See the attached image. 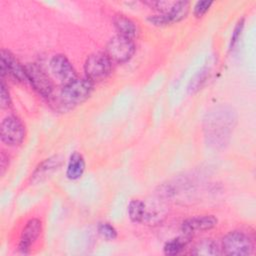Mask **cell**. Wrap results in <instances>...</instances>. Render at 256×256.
Wrapping results in <instances>:
<instances>
[{
  "label": "cell",
  "instance_id": "obj_1",
  "mask_svg": "<svg viewBox=\"0 0 256 256\" xmlns=\"http://www.w3.org/2000/svg\"><path fill=\"white\" fill-rule=\"evenodd\" d=\"M236 120V111L231 106L219 105L213 108L204 119L207 142L215 147H223L227 144Z\"/></svg>",
  "mask_w": 256,
  "mask_h": 256
},
{
  "label": "cell",
  "instance_id": "obj_2",
  "mask_svg": "<svg viewBox=\"0 0 256 256\" xmlns=\"http://www.w3.org/2000/svg\"><path fill=\"white\" fill-rule=\"evenodd\" d=\"M94 83L87 77L77 78L71 83L62 86L59 93V102L63 108L71 109L85 102L92 94Z\"/></svg>",
  "mask_w": 256,
  "mask_h": 256
},
{
  "label": "cell",
  "instance_id": "obj_3",
  "mask_svg": "<svg viewBox=\"0 0 256 256\" xmlns=\"http://www.w3.org/2000/svg\"><path fill=\"white\" fill-rule=\"evenodd\" d=\"M221 253L225 255L246 256L254 251L253 240L242 231H231L221 240Z\"/></svg>",
  "mask_w": 256,
  "mask_h": 256
},
{
  "label": "cell",
  "instance_id": "obj_4",
  "mask_svg": "<svg viewBox=\"0 0 256 256\" xmlns=\"http://www.w3.org/2000/svg\"><path fill=\"white\" fill-rule=\"evenodd\" d=\"M113 63L105 52L90 54L84 63L85 77L93 83L106 79L112 72Z\"/></svg>",
  "mask_w": 256,
  "mask_h": 256
},
{
  "label": "cell",
  "instance_id": "obj_5",
  "mask_svg": "<svg viewBox=\"0 0 256 256\" xmlns=\"http://www.w3.org/2000/svg\"><path fill=\"white\" fill-rule=\"evenodd\" d=\"M136 46L134 40L116 35L112 37L106 44L105 53L112 63L123 64L128 62L134 55Z\"/></svg>",
  "mask_w": 256,
  "mask_h": 256
},
{
  "label": "cell",
  "instance_id": "obj_6",
  "mask_svg": "<svg viewBox=\"0 0 256 256\" xmlns=\"http://www.w3.org/2000/svg\"><path fill=\"white\" fill-rule=\"evenodd\" d=\"M26 136V129L24 123L15 115H8L5 117L0 125L1 141L7 146L20 145Z\"/></svg>",
  "mask_w": 256,
  "mask_h": 256
},
{
  "label": "cell",
  "instance_id": "obj_7",
  "mask_svg": "<svg viewBox=\"0 0 256 256\" xmlns=\"http://www.w3.org/2000/svg\"><path fill=\"white\" fill-rule=\"evenodd\" d=\"M49 66L53 77L62 86L67 85L78 78L74 66L64 54L54 55L49 62Z\"/></svg>",
  "mask_w": 256,
  "mask_h": 256
},
{
  "label": "cell",
  "instance_id": "obj_8",
  "mask_svg": "<svg viewBox=\"0 0 256 256\" xmlns=\"http://www.w3.org/2000/svg\"><path fill=\"white\" fill-rule=\"evenodd\" d=\"M29 83L31 86L44 98H51L54 90V85L45 71L35 63L26 65Z\"/></svg>",
  "mask_w": 256,
  "mask_h": 256
},
{
  "label": "cell",
  "instance_id": "obj_9",
  "mask_svg": "<svg viewBox=\"0 0 256 256\" xmlns=\"http://www.w3.org/2000/svg\"><path fill=\"white\" fill-rule=\"evenodd\" d=\"M10 75L19 82L28 83V74L26 66H23L19 60L8 50H1V76Z\"/></svg>",
  "mask_w": 256,
  "mask_h": 256
},
{
  "label": "cell",
  "instance_id": "obj_10",
  "mask_svg": "<svg viewBox=\"0 0 256 256\" xmlns=\"http://www.w3.org/2000/svg\"><path fill=\"white\" fill-rule=\"evenodd\" d=\"M42 231V222L38 218L29 219L23 227L20 238L18 249L22 254H28L31 246L37 241Z\"/></svg>",
  "mask_w": 256,
  "mask_h": 256
},
{
  "label": "cell",
  "instance_id": "obj_11",
  "mask_svg": "<svg viewBox=\"0 0 256 256\" xmlns=\"http://www.w3.org/2000/svg\"><path fill=\"white\" fill-rule=\"evenodd\" d=\"M217 223L218 220L214 215H198L184 220L181 224V231L184 235L192 236L195 233L213 229Z\"/></svg>",
  "mask_w": 256,
  "mask_h": 256
},
{
  "label": "cell",
  "instance_id": "obj_12",
  "mask_svg": "<svg viewBox=\"0 0 256 256\" xmlns=\"http://www.w3.org/2000/svg\"><path fill=\"white\" fill-rule=\"evenodd\" d=\"M113 25L118 35L134 40L138 37L139 29L136 23L125 15L119 14L113 18Z\"/></svg>",
  "mask_w": 256,
  "mask_h": 256
},
{
  "label": "cell",
  "instance_id": "obj_13",
  "mask_svg": "<svg viewBox=\"0 0 256 256\" xmlns=\"http://www.w3.org/2000/svg\"><path fill=\"white\" fill-rule=\"evenodd\" d=\"M86 163L83 155L79 152H73L66 166V177L70 180H77L82 177L85 172Z\"/></svg>",
  "mask_w": 256,
  "mask_h": 256
},
{
  "label": "cell",
  "instance_id": "obj_14",
  "mask_svg": "<svg viewBox=\"0 0 256 256\" xmlns=\"http://www.w3.org/2000/svg\"><path fill=\"white\" fill-rule=\"evenodd\" d=\"M190 9V2L188 1H174L172 6L164 12L169 24L177 23L187 17Z\"/></svg>",
  "mask_w": 256,
  "mask_h": 256
},
{
  "label": "cell",
  "instance_id": "obj_15",
  "mask_svg": "<svg viewBox=\"0 0 256 256\" xmlns=\"http://www.w3.org/2000/svg\"><path fill=\"white\" fill-rule=\"evenodd\" d=\"M194 255H204V256H214V255H221V248L220 245L215 242L213 239H202L197 242L193 250L191 251Z\"/></svg>",
  "mask_w": 256,
  "mask_h": 256
},
{
  "label": "cell",
  "instance_id": "obj_16",
  "mask_svg": "<svg viewBox=\"0 0 256 256\" xmlns=\"http://www.w3.org/2000/svg\"><path fill=\"white\" fill-rule=\"evenodd\" d=\"M192 236H188V235H182L173 239L168 240L164 246H163V252L165 255H178L180 254L184 248L187 246V244L189 243L190 239Z\"/></svg>",
  "mask_w": 256,
  "mask_h": 256
},
{
  "label": "cell",
  "instance_id": "obj_17",
  "mask_svg": "<svg viewBox=\"0 0 256 256\" xmlns=\"http://www.w3.org/2000/svg\"><path fill=\"white\" fill-rule=\"evenodd\" d=\"M127 213L129 219L134 223H140L144 221L146 217L145 203L139 199L131 200L127 207Z\"/></svg>",
  "mask_w": 256,
  "mask_h": 256
},
{
  "label": "cell",
  "instance_id": "obj_18",
  "mask_svg": "<svg viewBox=\"0 0 256 256\" xmlns=\"http://www.w3.org/2000/svg\"><path fill=\"white\" fill-rule=\"evenodd\" d=\"M60 164H61V159L58 156H54V157H50L48 159H45L36 168V170H35V172L32 176H33V178H35V177H37V178L45 177L50 172L56 170L57 167L60 166Z\"/></svg>",
  "mask_w": 256,
  "mask_h": 256
},
{
  "label": "cell",
  "instance_id": "obj_19",
  "mask_svg": "<svg viewBox=\"0 0 256 256\" xmlns=\"http://www.w3.org/2000/svg\"><path fill=\"white\" fill-rule=\"evenodd\" d=\"M97 231L99 235L107 241L115 240L118 236L116 228L109 222H100L97 226Z\"/></svg>",
  "mask_w": 256,
  "mask_h": 256
},
{
  "label": "cell",
  "instance_id": "obj_20",
  "mask_svg": "<svg viewBox=\"0 0 256 256\" xmlns=\"http://www.w3.org/2000/svg\"><path fill=\"white\" fill-rule=\"evenodd\" d=\"M208 75H209V69L208 70L203 69V70L199 71L198 74H196L195 77L191 80V82H190V84L188 86L189 93H194L197 90H199L202 87L203 83L206 81Z\"/></svg>",
  "mask_w": 256,
  "mask_h": 256
},
{
  "label": "cell",
  "instance_id": "obj_21",
  "mask_svg": "<svg viewBox=\"0 0 256 256\" xmlns=\"http://www.w3.org/2000/svg\"><path fill=\"white\" fill-rule=\"evenodd\" d=\"M0 105L2 109H8L12 105L10 93L8 90V87L4 81V79H1V86H0Z\"/></svg>",
  "mask_w": 256,
  "mask_h": 256
},
{
  "label": "cell",
  "instance_id": "obj_22",
  "mask_svg": "<svg viewBox=\"0 0 256 256\" xmlns=\"http://www.w3.org/2000/svg\"><path fill=\"white\" fill-rule=\"evenodd\" d=\"M244 24H245V20L244 18H241L238 20V22L236 23L232 35H231V39H230V43H229V48L230 50L234 49V47L236 46V44L238 43V41L240 40L243 28H244Z\"/></svg>",
  "mask_w": 256,
  "mask_h": 256
},
{
  "label": "cell",
  "instance_id": "obj_23",
  "mask_svg": "<svg viewBox=\"0 0 256 256\" xmlns=\"http://www.w3.org/2000/svg\"><path fill=\"white\" fill-rule=\"evenodd\" d=\"M213 5L212 1H198L195 3L194 7H193V14L195 17L197 18H201L203 17L208 10L210 9V7Z\"/></svg>",
  "mask_w": 256,
  "mask_h": 256
},
{
  "label": "cell",
  "instance_id": "obj_24",
  "mask_svg": "<svg viewBox=\"0 0 256 256\" xmlns=\"http://www.w3.org/2000/svg\"><path fill=\"white\" fill-rule=\"evenodd\" d=\"M9 166V157L7 154H5L4 151L1 152V155H0V173L1 175H3L5 173V171L7 170Z\"/></svg>",
  "mask_w": 256,
  "mask_h": 256
}]
</instances>
